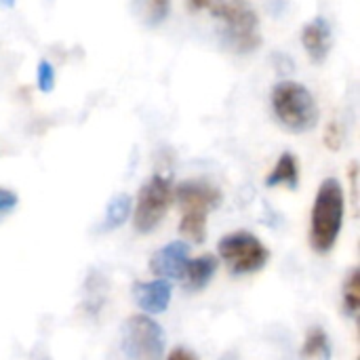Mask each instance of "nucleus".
I'll return each instance as SVG.
<instances>
[{"label": "nucleus", "mask_w": 360, "mask_h": 360, "mask_svg": "<svg viewBox=\"0 0 360 360\" xmlns=\"http://www.w3.org/2000/svg\"><path fill=\"white\" fill-rule=\"evenodd\" d=\"M0 6L2 8H13L15 6V0H0Z\"/></svg>", "instance_id": "obj_22"}, {"label": "nucleus", "mask_w": 360, "mask_h": 360, "mask_svg": "<svg viewBox=\"0 0 360 360\" xmlns=\"http://www.w3.org/2000/svg\"><path fill=\"white\" fill-rule=\"evenodd\" d=\"M171 283L169 281H146V283H135L133 285V300L141 308L143 314H162L167 312L171 304Z\"/></svg>", "instance_id": "obj_9"}, {"label": "nucleus", "mask_w": 360, "mask_h": 360, "mask_svg": "<svg viewBox=\"0 0 360 360\" xmlns=\"http://www.w3.org/2000/svg\"><path fill=\"white\" fill-rule=\"evenodd\" d=\"M300 360H331V342L321 327L308 331L300 350Z\"/></svg>", "instance_id": "obj_15"}, {"label": "nucleus", "mask_w": 360, "mask_h": 360, "mask_svg": "<svg viewBox=\"0 0 360 360\" xmlns=\"http://www.w3.org/2000/svg\"><path fill=\"white\" fill-rule=\"evenodd\" d=\"M167 360H198V356L194 352H190L188 348H175Z\"/></svg>", "instance_id": "obj_20"}, {"label": "nucleus", "mask_w": 360, "mask_h": 360, "mask_svg": "<svg viewBox=\"0 0 360 360\" xmlns=\"http://www.w3.org/2000/svg\"><path fill=\"white\" fill-rule=\"evenodd\" d=\"M219 268V259L211 253H205L196 259H190L186 270H184V276H181V283H184V289L186 291H202L215 276Z\"/></svg>", "instance_id": "obj_11"}, {"label": "nucleus", "mask_w": 360, "mask_h": 360, "mask_svg": "<svg viewBox=\"0 0 360 360\" xmlns=\"http://www.w3.org/2000/svg\"><path fill=\"white\" fill-rule=\"evenodd\" d=\"M190 245L173 240L158 249L150 259V272L160 281H175L184 276V270L190 262Z\"/></svg>", "instance_id": "obj_8"}, {"label": "nucleus", "mask_w": 360, "mask_h": 360, "mask_svg": "<svg viewBox=\"0 0 360 360\" xmlns=\"http://www.w3.org/2000/svg\"><path fill=\"white\" fill-rule=\"evenodd\" d=\"M131 11L146 27H158L171 13V0H131Z\"/></svg>", "instance_id": "obj_13"}, {"label": "nucleus", "mask_w": 360, "mask_h": 360, "mask_svg": "<svg viewBox=\"0 0 360 360\" xmlns=\"http://www.w3.org/2000/svg\"><path fill=\"white\" fill-rule=\"evenodd\" d=\"M344 308L348 316H356L360 308V268H352L344 281Z\"/></svg>", "instance_id": "obj_16"}, {"label": "nucleus", "mask_w": 360, "mask_h": 360, "mask_svg": "<svg viewBox=\"0 0 360 360\" xmlns=\"http://www.w3.org/2000/svg\"><path fill=\"white\" fill-rule=\"evenodd\" d=\"M211 4V0H188V6L194 8V11H202Z\"/></svg>", "instance_id": "obj_21"}, {"label": "nucleus", "mask_w": 360, "mask_h": 360, "mask_svg": "<svg viewBox=\"0 0 360 360\" xmlns=\"http://www.w3.org/2000/svg\"><path fill=\"white\" fill-rule=\"evenodd\" d=\"M173 200L181 211L179 232L200 245L207 236V217L221 202V192L209 179H186L173 188Z\"/></svg>", "instance_id": "obj_3"}, {"label": "nucleus", "mask_w": 360, "mask_h": 360, "mask_svg": "<svg viewBox=\"0 0 360 360\" xmlns=\"http://www.w3.org/2000/svg\"><path fill=\"white\" fill-rule=\"evenodd\" d=\"M342 141H344V133H342V127L333 120L327 131H325V146L333 152H338L342 148Z\"/></svg>", "instance_id": "obj_18"}, {"label": "nucleus", "mask_w": 360, "mask_h": 360, "mask_svg": "<svg viewBox=\"0 0 360 360\" xmlns=\"http://www.w3.org/2000/svg\"><path fill=\"white\" fill-rule=\"evenodd\" d=\"M167 335L148 314H133L122 325V352L129 360H162Z\"/></svg>", "instance_id": "obj_7"}, {"label": "nucleus", "mask_w": 360, "mask_h": 360, "mask_svg": "<svg viewBox=\"0 0 360 360\" xmlns=\"http://www.w3.org/2000/svg\"><path fill=\"white\" fill-rule=\"evenodd\" d=\"M346 219V192L338 177L321 181L310 217V245L319 255L333 251Z\"/></svg>", "instance_id": "obj_1"}, {"label": "nucleus", "mask_w": 360, "mask_h": 360, "mask_svg": "<svg viewBox=\"0 0 360 360\" xmlns=\"http://www.w3.org/2000/svg\"><path fill=\"white\" fill-rule=\"evenodd\" d=\"M209 6L219 36L230 51L249 55L259 49V15L249 0H211Z\"/></svg>", "instance_id": "obj_2"}, {"label": "nucleus", "mask_w": 360, "mask_h": 360, "mask_svg": "<svg viewBox=\"0 0 360 360\" xmlns=\"http://www.w3.org/2000/svg\"><path fill=\"white\" fill-rule=\"evenodd\" d=\"M217 253L226 262L230 274L234 276L255 274L264 270L270 259V249L247 230L226 234L217 245Z\"/></svg>", "instance_id": "obj_5"}, {"label": "nucleus", "mask_w": 360, "mask_h": 360, "mask_svg": "<svg viewBox=\"0 0 360 360\" xmlns=\"http://www.w3.org/2000/svg\"><path fill=\"white\" fill-rule=\"evenodd\" d=\"M19 196L17 192L8 190V188H0V213H8L17 207Z\"/></svg>", "instance_id": "obj_19"}, {"label": "nucleus", "mask_w": 360, "mask_h": 360, "mask_svg": "<svg viewBox=\"0 0 360 360\" xmlns=\"http://www.w3.org/2000/svg\"><path fill=\"white\" fill-rule=\"evenodd\" d=\"M221 360H236V352H228V354H224Z\"/></svg>", "instance_id": "obj_23"}, {"label": "nucleus", "mask_w": 360, "mask_h": 360, "mask_svg": "<svg viewBox=\"0 0 360 360\" xmlns=\"http://www.w3.org/2000/svg\"><path fill=\"white\" fill-rule=\"evenodd\" d=\"M36 84L42 93H51L55 89V68L46 61L40 59L36 68Z\"/></svg>", "instance_id": "obj_17"}, {"label": "nucleus", "mask_w": 360, "mask_h": 360, "mask_svg": "<svg viewBox=\"0 0 360 360\" xmlns=\"http://www.w3.org/2000/svg\"><path fill=\"white\" fill-rule=\"evenodd\" d=\"M270 105L276 120L291 133L312 131L321 118V110L312 91L295 80H283L274 84L270 93Z\"/></svg>", "instance_id": "obj_4"}, {"label": "nucleus", "mask_w": 360, "mask_h": 360, "mask_svg": "<svg viewBox=\"0 0 360 360\" xmlns=\"http://www.w3.org/2000/svg\"><path fill=\"white\" fill-rule=\"evenodd\" d=\"M131 213H133V200H131L129 194H116V196H112V200L105 207V215H103V221H101V230L103 232L118 230L129 219Z\"/></svg>", "instance_id": "obj_14"}, {"label": "nucleus", "mask_w": 360, "mask_h": 360, "mask_svg": "<svg viewBox=\"0 0 360 360\" xmlns=\"http://www.w3.org/2000/svg\"><path fill=\"white\" fill-rule=\"evenodd\" d=\"M173 202V184L165 173L152 175L137 194V202L133 207V226L139 234H150L158 228V224L169 213Z\"/></svg>", "instance_id": "obj_6"}, {"label": "nucleus", "mask_w": 360, "mask_h": 360, "mask_svg": "<svg viewBox=\"0 0 360 360\" xmlns=\"http://www.w3.org/2000/svg\"><path fill=\"white\" fill-rule=\"evenodd\" d=\"M268 188H278L285 186L289 190H295L300 186V162L293 152H283L281 158L276 160L274 169L266 177Z\"/></svg>", "instance_id": "obj_12"}, {"label": "nucleus", "mask_w": 360, "mask_h": 360, "mask_svg": "<svg viewBox=\"0 0 360 360\" xmlns=\"http://www.w3.org/2000/svg\"><path fill=\"white\" fill-rule=\"evenodd\" d=\"M302 44L308 53V57L314 63H323L329 53H331V44H333V32H331V23L325 17H314L310 19L304 27H302Z\"/></svg>", "instance_id": "obj_10"}]
</instances>
